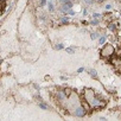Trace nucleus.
<instances>
[{
    "label": "nucleus",
    "instance_id": "f257e3e1",
    "mask_svg": "<svg viewBox=\"0 0 121 121\" xmlns=\"http://www.w3.org/2000/svg\"><path fill=\"white\" fill-rule=\"evenodd\" d=\"M84 97H86V101H87L90 106H93V107L100 104V101L95 97V94H94V91H93L91 89H87V90H86Z\"/></svg>",
    "mask_w": 121,
    "mask_h": 121
},
{
    "label": "nucleus",
    "instance_id": "f03ea898",
    "mask_svg": "<svg viewBox=\"0 0 121 121\" xmlns=\"http://www.w3.org/2000/svg\"><path fill=\"white\" fill-rule=\"evenodd\" d=\"M114 53V46L110 44H107L103 46V49L101 50V56L102 57H110Z\"/></svg>",
    "mask_w": 121,
    "mask_h": 121
},
{
    "label": "nucleus",
    "instance_id": "7ed1b4c3",
    "mask_svg": "<svg viewBox=\"0 0 121 121\" xmlns=\"http://www.w3.org/2000/svg\"><path fill=\"white\" fill-rule=\"evenodd\" d=\"M75 115H76V116H80V117L84 116V115H86V109H84V107H82V106L76 107V109H75Z\"/></svg>",
    "mask_w": 121,
    "mask_h": 121
},
{
    "label": "nucleus",
    "instance_id": "20e7f679",
    "mask_svg": "<svg viewBox=\"0 0 121 121\" xmlns=\"http://www.w3.org/2000/svg\"><path fill=\"white\" fill-rule=\"evenodd\" d=\"M71 7H73V4H71V3H69V4H63V5H62V11H63V12H69Z\"/></svg>",
    "mask_w": 121,
    "mask_h": 121
},
{
    "label": "nucleus",
    "instance_id": "39448f33",
    "mask_svg": "<svg viewBox=\"0 0 121 121\" xmlns=\"http://www.w3.org/2000/svg\"><path fill=\"white\" fill-rule=\"evenodd\" d=\"M89 75L93 77V78H96L97 77V74H96V70H94V69H90L89 70Z\"/></svg>",
    "mask_w": 121,
    "mask_h": 121
},
{
    "label": "nucleus",
    "instance_id": "423d86ee",
    "mask_svg": "<svg viewBox=\"0 0 121 121\" xmlns=\"http://www.w3.org/2000/svg\"><path fill=\"white\" fill-rule=\"evenodd\" d=\"M104 40H106V38H104V37H101V38L99 39V44H103Z\"/></svg>",
    "mask_w": 121,
    "mask_h": 121
},
{
    "label": "nucleus",
    "instance_id": "0eeeda50",
    "mask_svg": "<svg viewBox=\"0 0 121 121\" xmlns=\"http://www.w3.org/2000/svg\"><path fill=\"white\" fill-rule=\"evenodd\" d=\"M67 96H69V95H71V90L70 89H65V93H64Z\"/></svg>",
    "mask_w": 121,
    "mask_h": 121
},
{
    "label": "nucleus",
    "instance_id": "6e6552de",
    "mask_svg": "<svg viewBox=\"0 0 121 121\" xmlns=\"http://www.w3.org/2000/svg\"><path fill=\"white\" fill-rule=\"evenodd\" d=\"M59 1L62 3V4H69V3H71L70 0H59Z\"/></svg>",
    "mask_w": 121,
    "mask_h": 121
},
{
    "label": "nucleus",
    "instance_id": "1a4fd4ad",
    "mask_svg": "<svg viewBox=\"0 0 121 121\" xmlns=\"http://www.w3.org/2000/svg\"><path fill=\"white\" fill-rule=\"evenodd\" d=\"M48 5H49V10H50V11H52V10H53V5H52V3H49Z\"/></svg>",
    "mask_w": 121,
    "mask_h": 121
},
{
    "label": "nucleus",
    "instance_id": "9d476101",
    "mask_svg": "<svg viewBox=\"0 0 121 121\" xmlns=\"http://www.w3.org/2000/svg\"><path fill=\"white\" fill-rule=\"evenodd\" d=\"M65 50H67V52H69V53H74V49L68 48V49H65Z\"/></svg>",
    "mask_w": 121,
    "mask_h": 121
},
{
    "label": "nucleus",
    "instance_id": "9b49d317",
    "mask_svg": "<svg viewBox=\"0 0 121 121\" xmlns=\"http://www.w3.org/2000/svg\"><path fill=\"white\" fill-rule=\"evenodd\" d=\"M39 107H40V108H43V109H48L46 104H44V103H40V104H39Z\"/></svg>",
    "mask_w": 121,
    "mask_h": 121
},
{
    "label": "nucleus",
    "instance_id": "f8f14e48",
    "mask_svg": "<svg viewBox=\"0 0 121 121\" xmlns=\"http://www.w3.org/2000/svg\"><path fill=\"white\" fill-rule=\"evenodd\" d=\"M91 38H93V39L97 38V33H93V35H91Z\"/></svg>",
    "mask_w": 121,
    "mask_h": 121
},
{
    "label": "nucleus",
    "instance_id": "ddd939ff",
    "mask_svg": "<svg viewBox=\"0 0 121 121\" xmlns=\"http://www.w3.org/2000/svg\"><path fill=\"white\" fill-rule=\"evenodd\" d=\"M93 17H94V18H100V14H99V13H94Z\"/></svg>",
    "mask_w": 121,
    "mask_h": 121
},
{
    "label": "nucleus",
    "instance_id": "4468645a",
    "mask_svg": "<svg viewBox=\"0 0 121 121\" xmlns=\"http://www.w3.org/2000/svg\"><path fill=\"white\" fill-rule=\"evenodd\" d=\"M87 4H93V0H84Z\"/></svg>",
    "mask_w": 121,
    "mask_h": 121
},
{
    "label": "nucleus",
    "instance_id": "2eb2a0df",
    "mask_svg": "<svg viewBox=\"0 0 121 121\" xmlns=\"http://www.w3.org/2000/svg\"><path fill=\"white\" fill-rule=\"evenodd\" d=\"M56 49H63V45H62V44H59V45H57Z\"/></svg>",
    "mask_w": 121,
    "mask_h": 121
},
{
    "label": "nucleus",
    "instance_id": "dca6fc26",
    "mask_svg": "<svg viewBox=\"0 0 121 121\" xmlns=\"http://www.w3.org/2000/svg\"><path fill=\"white\" fill-rule=\"evenodd\" d=\"M110 9H112L110 5H107V6H106V10H110Z\"/></svg>",
    "mask_w": 121,
    "mask_h": 121
},
{
    "label": "nucleus",
    "instance_id": "f3484780",
    "mask_svg": "<svg viewBox=\"0 0 121 121\" xmlns=\"http://www.w3.org/2000/svg\"><path fill=\"white\" fill-rule=\"evenodd\" d=\"M83 70H84V69H83V68H80V69H78V70H77V73H82V71H83Z\"/></svg>",
    "mask_w": 121,
    "mask_h": 121
},
{
    "label": "nucleus",
    "instance_id": "a211bd4d",
    "mask_svg": "<svg viewBox=\"0 0 121 121\" xmlns=\"http://www.w3.org/2000/svg\"><path fill=\"white\" fill-rule=\"evenodd\" d=\"M96 1H99V3H101V1H103V0H96Z\"/></svg>",
    "mask_w": 121,
    "mask_h": 121
},
{
    "label": "nucleus",
    "instance_id": "6ab92c4d",
    "mask_svg": "<svg viewBox=\"0 0 121 121\" xmlns=\"http://www.w3.org/2000/svg\"><path fill=\"white\" fill-rule=\"evenodd\" d=\"M1 14H3V11H1V10H0V16H1Z\"/></svg>",
    "mask_w": 121,
    "mask_h": 121
},
{
    "label": "nucleus",
    "instance_id": "aec40b11",
    "mask_svg": "<svg viewBox=\"0 0 121 121\" xmlns=\"http://www.w3.org/2000/svg\"><path fill=\"white\" fill-rule=\"evenodd\" d=\"M45 3V0H42V4H44Z\"/></svg>",
    "mask_w": 121,
    "mask_h": 121
},
{
    "label": "nucleus",
    "instance_id": "412c9836",
    "mask_svg": "<svg viewBox=\"0 0 121 121\" xmlns=\"http://www.w3.org/2000/svg\"><path fill=\"white\" fill-rule=\"evenodd\" d=\"M0 1H6V0H0Z\"/></svg>",
    "mask_w": 121,
    "mask_h": 121
}]
</instances>
